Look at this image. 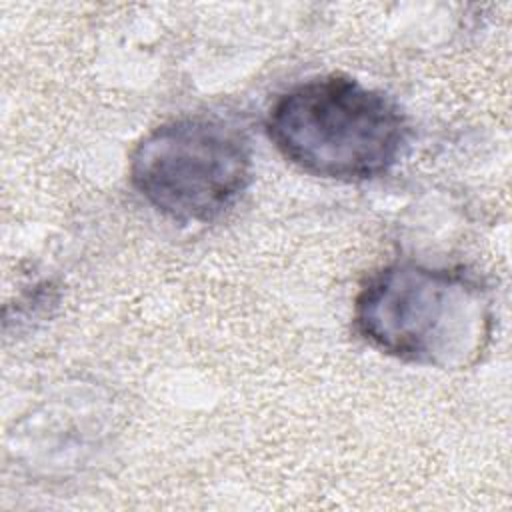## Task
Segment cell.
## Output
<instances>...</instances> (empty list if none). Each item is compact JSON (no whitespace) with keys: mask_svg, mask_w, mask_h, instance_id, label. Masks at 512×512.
Instances as JSON below:
<instances>
[{"mask_svg":"<svg viewBox=\"0 0 512 512\" xmlns=\"http://www.w3.org/2000/svg\"><path fill=\"white\" fill-rule=\"evenodd\" d=\"M354 328L376 350L408 364L464 370L488 350L494 300L464 266L392 262L354 300Z\"/></svg>","mask_w":512,"mask_h":512,"instance_id":"1","label":"cell"},{"mask_svg":"<svg viewBox=\"0 0 512 512\" xmlns=\"http://www.w3.org/2000/svg\"><path fill=\"white\" fill-rule=\"evenodd\" d=\"M266 134L302 172L336 182L384 176L408 144V122L382 92L330 74L290 86L266 112Z\"/></svg>","mask_w":512,"mask_h":512,"instance_id":"2","label":"cell"},{"mask_svg":"<svg viewBox=\"0 0 512 512\" xmlns=\"http://www.w3.org/2000/svg\"><path fill=\"white\" fill-rule=\"evenodd\" d=\"M128 174L132 188L162 216L182 224L210 222L246 190L252 146L236 124L182 116L136 144Z\"/></svg>","mask_w":512,"mask_h":512,"instance_id":"3","label":"cell"}]
</instances>
